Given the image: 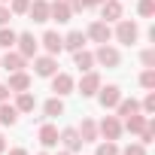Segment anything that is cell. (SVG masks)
<instances>
[{
	"label": "cell",
	"mask_w": 155,
	"mask_h": 155,
	"mask_svg": "<svg viewBox=\"0 0 155 155\" xmlns=\"http://www.w3.org/2000/svg\"><path fill=\"white\" fill-rule=\"evenodd\" d=\"M116 40L122 43V46H134L137 43V37H140V28L134 25V21H128V18H119V25H116Z\"/></svg>",
	"instance_id": "obj_1"
},
{
	"label": "cell",
	"mask_w": 155,
	"mask_h": 155,
	"mask_svg": "<svg viewBox=\"0 0 155 155\" xmlns=\"http://www.w3.org/2000/svg\"><path fill=\"white\" fill-rule=\"evenodd\" d=\"M119 61H122V55L110 43H101V49L94 52V64H101V67H119Z\"/></svg>",
	"instance_id": "obj_2"
},
{
	"label": "cell",
	"mask_w": 155,
	"mask_h": 155,
	"mask_svg": "<svg viewBox=\"0 0 155 155\" xmlns=\"http://www.w3.org/2000/svg\"><path fill=\"white\" fill-rule=\"evenodd\" d=\"M88 40H94V43H110L113 40V28H110V21H91L88 25V34H85Z\"/></svg>",
	"instance_id": "obj_3"
},
{
	"label": "cell",
	"mask_w": 155,
	"mask_h": 155,
	"mask_svg": "<svg viewBox=\"0 0 155 155\" xmlns=\"http://www.w3.org/2000/svg\"><path fill=\"white\" fill-rule=\"evenodd\" d=\"M97 134H104V140H119V137H122V122H119V116H104V122L97 125Z\"/></svg>",
	"instance_id": "obj_4"
},
{
	"label": "cell",
	"mask_w": 155,
	"mask_h": 155,
	"mask_svg": "<svg viewBox=\"0 0 155 155\" xmlns=\"http://www.w3.org/2000/svg\"><path fill=\"white\" fill-rule=\"evenodd\" d=\"M49 79H52V91H55V97L73 94V76H70V73H55V76H49Z\"/></svg>",
	"instance_id": "obj_5"
},
{
	"label": "cell",
	"mask_w": 155,
	"mask_h": 155,
	"mask_svg": "<svg viewBox=\"0 0 155 155\" xmlns=\"http://www.w3.org/2000/svg\"><path fill=\"white\" fill-rule=\"evenodd\" d=\"M97 88H101V76L94 70H85L82 79H79V94L82 97H91V94H97Z\"/></svg>",
	"instance_id": "obj_6"
},
{
	"label": "cell",
	"mask_w": 155,
	"mask_h": 155,
	"mask_svg": "<svg viewBox=\"0 0 155 155\" xmlns=\"http://www.w3.org/2000/svg\"><path fill=\"white\" fill-rule=\"evenodd\" d=\"M73 15V9L64 3V0H52L49 3V21H58V25H67Z\"/></svg>",
	"instance_id": "obj_7"
},
{
	"label": "cell",
	"mask_w": 155,
	"mask_h": 155,
	"mask_svg": "<svg viewBox=\"0 0 155 155\" xmlns=\"http://www.w3.org/2000/svg\"><path fill=\"white\" fill-rule=\"evenodd\" d=\"M97 101L104 110H113L119 101H122V88L119 85H107V88H97Z\"/></svg>",
	"instance_id": "obj_8"
},
{
	"label": "cell",
	"mask_w": 155,
	"mask_h": 155,
	"mask_svg": "<svg viewBox=\"0 0 155 155\" xmlns=\"http://www.w3.org/2000/svg\"><path fill=\"white\" fill-rule=\"evenodd\" d=\"M58 143H64L67 152H79V149H82V137H79L76 128H64V131L58 134Z\"/></svg>",
	"instance_id": "obj_9"
},
{
	"label": "cell",
	"mask_w": 155,
	"mask_h": 155,
	"mask_svg": "<svg viewBox=\"0 0 155 155\" xmlns=\"http://www.w3.org/2000/svg\"><path fill=\"white\" fill-rule=\"evenodd\" d=\"M15 46H18V55H25V58H37V46H40V40H34V34H18V37H15Z\"/></svg>",
	"instance_id": "obj_10"
},
{
	"label": "cell",
	"mask_w": 155,
	"mask_h": 155,
	"mask_svg": "<svg viewBox=\"0 0 155 155\" xmlns=\"http://www.w3.org/2000/svg\"><path fill=\"white\" fill-rule=\"evenodd\" d=\"M34 70H37V76H55V73H58L55 55H40V58H34Z\"/></svg>",
	"instance_id": "obj_11"
},
{
	"label": "cell",
	"mask_w": 155,
	"mask_h": 155,
	"mask_svg": "<svg viewBox=\"0 0 155 155\" xmlns=\"http://www.w3.org/2000/svg\"><path fill=\"white\" fill-rule=\"evenodd\" d=\"M40 43H43V49H46V52H49V55H58V52H61V49H64V37H61V34H58V31H46V34H43V40H40Z\"/></svg>",
	"instance_id": "obj_12"
},
{
	"label": "cell",
	"mask_w": 155,
	"mask_h": 155,
	"mask_svg": "<svg viewBox=\"0 0 155 155\" xmlns=\"http://www.w3.org/2000/svg\"><path fill=\"white\" fill-rule=\"evenodd\" d=\"M6 88H9V91H15V94H18V91H28V88H31V76H28L25 70H15V73H9V82H6Z\"/></svg>",
	"instance_id": "obj_13"
},
{
	"label": "cell",
	"mask_w": 155,
	"mask_h": 155,
	"mask_svg": "<svg viewBox=\"0 0 155 155\" xmlns=\"http://www.w3.org/2000/svg\"><path fill=\"white\" fill-rule=\"evenodd\" d=\"M28 15H31L37 25L49 21V0H31V6H28Z\"/></svg>",
	"instance_id": "obj_14"
},
{
	"label": "cell",
	"mask_w": 155,
	"mask_h": 155,
	"mask_svg": "<svg viewBox=\"0 0 155 155\" xmlns=\"http://www.w3.org/2000/svg\"><path fill=\"white\" fill-rule=\"evenodd\" d=\"M101 18L104 21H119L122 18V0H104L101 3Z\"/></svg>",
	"instance_id": "obj_15"
},
{
	"label": "cell",
	"mask_w": 155,
	"mask_h": 155,
	"mask_svg": "<svg viewBox=\"0 0 155 155\" xmlns=\"http://www.w3.org/2000/svg\"><path fill=\"white\" fill-rule=\"evenodd\" d=\"M18 116H21V113L15 110V104H6V101L0 104V125H6V128H12V125L18 122Z\"/></svg>",
	"instance_id": "obj_16"
},
{
	"label": "cell",
	"mask_w": 155,
	"mask_h": 155,
	"mask_svg": "<svg viewBox=\"0 0 155 155\" xmlns=\"http://www.w3.org/2000/svg\"><path fill=\"white\" fill-rule=\"evenodd\" d=\"M25 55H18V52H6V58L0 61V67L3 70H9V73H15V70H25Z\"/></svg>",
	"instance_id": "obj_17"
},
{
	"label": "cell",
	"mask_w": 155,
	"mask_h": 155,
	"mask_svg": "<svg viewBox=\"0 0 155 155\" xmlns=\"http://www.w3.org/2000/svg\"><path fill=\"white\" fill-rule=\"evenodd\" d=\"M85 34L82 31H70L67 37H64V49H70V52H79V49H85Z\"/></svg>",
	"instance_id": "obj_18"
},
{
	"label": "cell",
	"mask_w": 155,
	"mask_h": 155,
	"mask_svg": "<svg viewBox=\"0 0 155 155\" xmlns=\"http://www.w3.org/2000/svg\"><path fill=\"white\" fill-rule=\"evenodd\" d=\"M76 131H79L82 143H94L97 140V122H91V119H82V125L76 128Z\"/></svg>",
	"instance_id": "obj_19"
},
{
	"label": "cell",
	"mask_w": 155,
	"mask_h": 155,
	"mask_svg": "<svg viewBox=\"0 0 155 155\" xmlns=\"http://www.w3.org/2000/svg\"><path fill=\"white\" fill-rule=\"evenodd\" d=\"M15 110H18V113H34V110H37V97H34L31 91H18V97H15Z\"/></svg>",
	"instance_id": "obj_20"
},
{
	"label": "cell",
	"mask_w": 155,
	"mask_h": 155,
	"mask_svg": "<svg viewBox=\"0 0 155 155\" xmlns=\"http://www.w3.org/2000/svg\"><path fill=\"white\" fill-rule=\"evenodd\" d=\"M40 143H43L46 149L58 146V128H55V125H43V128H40Z\"/></svg>",
	"instance_id": "obj_21"
},
{
	"label": "cell",
	"mask_w": 155,
	"mask_h": 155,
	"mask_svg": "<svg viewBox=\"0 0 155 155\" xmlns=\"http://www.w3.org/2000/svg\"><path fill=\"white\" fill-rule=\"evenodd\" d=\"M116 110H119V119H128V116L140 113V104H137L134 97H131V101H128V97H122V101L116 104Z\"/></svg>",
	"instance_id": "obj_22"
},
{
	"label": "cell",
	"mask_w": 155,
	"mask_h": 155,
	"mask_svg": "<svg viewBox=\"0 0 155 155\" xmlns=\"http://www.w3.org/2000/svg\"><path fill=\"white\" fill-rule=\"evenodd\" d=\"M73 61H76V67H79L82 73L94 67V55H91V52H85V49H79V52H73Z\"/></svg>",
	"instance_id": "obj_23"
},
{
	"label": "cell",
	"mask_w": 155,
	"mask_h": 155,
	"mask_svg": "<svg viewBox=\"0 0 155 155\" xmlns=\"http://www.w3.org/2000/svg\"><path fill=\"white\" fill-rule=\"evenodd\" d=\"M146 122H149L146 116L134 113V116H128V119H125V131H131V134H140V131L146 128Z\"/></svg>",
	"instance_id": "obj_24"
},
{
	"label": "cell",
	"mask_w": 155,
	"mask_h": 155,
	"mask_svg": "<svg viewBox=\"0 0 155 155\" xmlns=\"http://www.w3.org/2000/svg\"><path fill=\"white\" fill-rule=\"evenodd\" d=\"M43 113H46L49 119H55V116H64V101H61V97H52V101H46V104H43Z\"/></svg>",
	"instance_id": "obj_25"
},
{
	"label": "cell",
	"mask_w": 155,
	"mask_h": 155,
	"mask_svg": "<svg viewBox=\"0 0 155 155\" xmlns=\"http://www.w3.org/2000/svg\"><path fill=\"white\" fill-rule=\"evenodd\" d=\"M15 37H18V34L3 25V28H0V49H12V46H15Z\"/></svg>",
	"instance_id": "obj_26"
},
{
	"label": "cell",
	"mask_w": 155,
	"mask_h": 155,
	"mask_svg": "<svg viewBox=\"0 0 155 155\" xmlns=\"http://www.w3.org/2000/svg\"><path fill=\"white\" fill-rule=\"evenodd\" d=\"M140 85H143L146 91H152V88H155V70H152V67H146V70L140 73Z\"/></svg>",
	"instance_id": "obj_27"
},
{
	"label": "cell",
	"mask_w": 155,
	"mask_h": 155,
	"mask_svg": "<svg viewBox=\"0 0 155 155\" xmlns=\"http://www.w3.org/2000/svg\"><path fill=\"white\" fill-rule=\"evenodd\" d=\"M137 12H140L143 18H152V15H155V0H140V3H137Z\"/></svg>",
	"instance_id": "obj_28"
},
{
	"label": "cell",
	"mask_w": 155,
	"mask_h": 155,
	"mask_svg": "<svg viewBox=\"0 0 155 155\" xmlns=\"http://www.w3.org/2000/svg\"><path fill=\"white\" fill-rule=\"evenodd\" d=\"M97 155H119V146H116V140L97 143Z\"/></svg>",
	"instance_id": "obj_29"
},
{
	"label": "cell",
	"mask_w": 155,
	"mask_h": 155,
	"mask_svg": "<svg viewBox=\"0 0 155 155\" xmlns=\"http://www.w3.org/2000/svg\"><path fill=\"white\" fill-rule=\"evenodd\" d=\"M28 6H31V0H9V12H12V15L28 12Z\"/></svg>",
	"instance_id": "obj_30"
},
{
	"label": "cell",
	"mask_w": 155,
	"mask_h": 155,
	"mask_svg": "<svg viewBox=\"0 0 155 155\" xmlns=\"http://www.w3.org/2000/svg\"><path fill=\"white\" fill-rule=\"evenodd\" d=\"M122 155H146V146H143V143H128V146L122 149Z\"/></svg>",
	"instance_id": "obj_31"
},
{
	"label": "cell",
	"mask_w": 155,
	"mask_h": 155,
	"mask_svg": "<svg viewBox=\"0 0 155 155\" xmlns=\"http://www.w3.org/2000/svg\"><path fill=\"white\" fill-rule=\"evenodd\" d=\"M140 110H143V113H155V91H149V94L143 97V104H140Z\"/></svg>",
	"instance_id": "obj_32"
},
{
	"label": "cell",
	"mask_w": 155,
	"mask_h": 155,
	"mask_svg": "<svg viewBox=\"0 0 155 155\" xmlns=\"http://www.w3.org/2000/svg\"><path fill=\"white\" fill-rule=\"evenodd\" d=\"M140 61H143V67H155V49H146L140 55Z\"/></svg>",
	"instance_id": "obj_33"
},
{
	"label": "cell",
	"mask_w": 155,
	"mask_h": 155,
	"mask_svg": "<svg viewBox=\"0 0 155 155\" xmlns=\"http://www.w3.org/2000/svg\"><path fill=\"white\" fill-rule=\"evenodd\" d=\"M9 18H12L9 6H6V3H0V28H3V25H9Z\"/></svg>",
	"instance_id": "obj_34"
},
{
	"label": "cell",
	"mask_w": 155,
	"mask_h": 155,
	"mask_svg": "<svg viewBox=\"0 0 155 155\" xmlns=\"http://www.w3.org/2000/svg\"><path fill=\"white\" fill-rule=\"evenodd\" d=\"M64 3H67V6L73 9V12H79V9H85V6H82V0H64Z\"/></svg>",
	"instance_id": "obj_35"
},
{
	"label": "cell",
	"mask_w": 155,
	"mask_h": 155,
	"mask_svg": "<svg viewBox=\"0 0 155 155\" xmlns=\"http://www.w3.org/2000/svg\"><path fill=\"white\" fill-rule=\"evenodd\" d=\"M6 97H9V88H6V85H3V82H0V104H3V101H6Z\"/></svg>",
	"instance_id": "obj_36"
},
{
	"label": "cell",
	"mask_w": 155,
	"mask_h": 155,
	"mask_svg": "<svg viewBox=\"0 0 155 155\" xmlns=\"http://www.w3.org/2000/svg\"><path fill=\"white\" fill-rule=\"evenodd\" d=\"M9 155H28V149H21V146H15V149H9Z\"/></svg>",
	"instance_id": "obj_37"
},
{
	"label": "cell",
	"mask_w": 155,
	"mask_h": 155,
	"mask_svg": "<svg viewBox=\"0 0 155 155\" xmlns=\"http://www.w3.org/2000/svg\"><path fill=\"white\" fill-rule=\"evenodd\" d=\"M104 0H82V6H101Z\"/></svg>",
	"instance_id": "obj_38"
},
{
	"label": "cell",
	"mask_w": 155,
	"mask_h": 155,
	"mask_svg": "<svg viewBox=\"0 0 155 155\" xmlns=\"http://www.w3.org/2000/svg\"><path fill=\"white\" fill-rule=\"evenodd\" d=\"M0 152H6V137L0 134Z\"/></svg>",
	"instance_id": "obj_39"
},
{
	"label": "cell",
	"mask_w": 155,
	"mask_h": 155,
	"mask_svg": "<svg viewBox=\"0 0 155 155\" xmlns=\"http://www.w3.org/2000/svg\"><path fill=\"white\" fill-rule=\"evenodd\" d=\"M58 155H70V152H58Z\"/></svg>",
	"instance_id": "obj_40"
},
{
	"label": "cell",
	"mask_w": 155,
	"mask_h": 155,
	"mask_svg": "<svg viewBox=\"0 0 155 155\" xmlns=\"http://www.w3.org/2000/svg\"><path fill=\"white\" fill-rule=\"evenodd\" d=\"M0 3H9V0H0Z\"/></svg>",
	"instance_id": "obj_41"
},
{
	"label": "cell",
	"mask_w": 155,
	"mask_h": 155,
	"mask_svg": "<svg viewBox=\"0 0 155 155\" xmlns=\"http://www.w3.org/2000/svg\"><path fill=\"white\" fill-rule=\"evenodd\" d=\"M37 155H46V152H37Z\"/></svg>",
	"instance_id": "obj_42"
}]
</instances>
